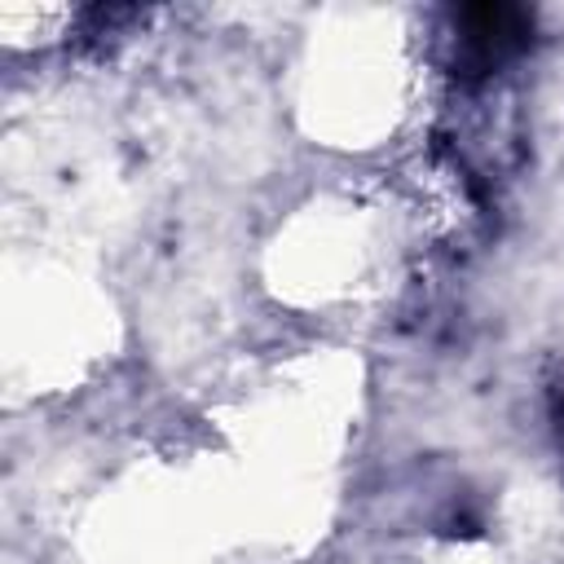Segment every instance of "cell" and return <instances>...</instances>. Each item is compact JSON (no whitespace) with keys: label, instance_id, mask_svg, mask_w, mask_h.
Wrapping results in <instances>:
<instances>
[{"label":"cell","instance_id":"6da1fadb","mask_svg":"<svg viewBox=\"0 0 564 564\" xmlns=\"http://www.w3.org/2000/svg\"><path fill=\"white\" fill-rule=\"evenodd\" d=\"M449 44L458 79H489L533 44V13L520 4H458L449 9Z\"/></svg>","mask_w":564,"mask_h":564},{"label":"cell","instance_id":"7a4b0ae2","mask_svg":"<svg viewBox=\"0 0 564 564\" xmlns=\"http://www.w3.org/2000/svg\"><path fill=\"white\" fill-rule=\"evenodd\" d=\"M555 432H560V445H564V397L555 401Z\"/></svg>","mask_w":564,"mask_h":564}]
</instances>
